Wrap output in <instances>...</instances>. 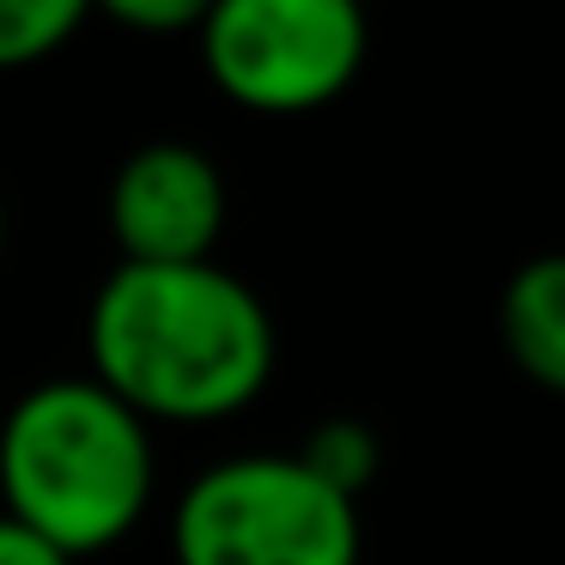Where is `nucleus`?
Masks as SVG:
<instances>
[{"mask_svg": "<svg viewBox=\"0 0 565 565\" xmlns=\"http://www.w3.org/2000/svg\"><path fill=\"white\" fill-rule=\"evenodd\" d=\"M0 565H74V559L62 547H50L38 529H25L19 516L0 511Z\"/></svg>", "mask_w": 565, "mask_h": 565, "instance_id": "nucleus-10", "label": "nucleus"}, {"mask_svg": "<svg viewBox=\"0 0 565 565\" xmlns=\"http://www.w3.org/2000/svg\"><path fill=\"white\" fill-rule=\"evenodd\" d=\"M195 38L237 110L310 116L359 79L371 31L353 0H213Z\"/></svg>", "mask_w": 565, "mask_h": 565, "instance_id": "nucleus-4", "label": "nucleus"}, {"mask_svg": "<svg viewBox=\"0 0 565 565\" xmlns=\"http://www.w3.org/2000/svg\"><path fill=\"white\" fill-rule=\"evenodd\" d=\"M0 511L67 559L104 553L152 504V431L104 383L50 377L0 419Z\"/></svg>", "mask_w": 565, "mask_h": 565, "instance_id": "nucleus-2", "label": "nucleus"}, {"mask_svg": "<svg viewBox=\"0 0 565 565\" xmlns=\"http://www.w3.org/2000/svg\"><path fill=\"white\" fill-rule=\"evenodd\" d=\"M92 383L140 419H232L274 377V317L220 262H116L86 310Z\"/></svg>", "mask_w": 565, "mask_h": 565, "instance_id": "nucleus-1", "label": "nucleus"}, {"mask_svg": "<svg viewBox=\"0 0 565 565\" xmlns=\"http://www.w3.org/2000/svg\"><path fill=\"white\" fill-rule=\"evenodd\" d=\"M104 13L128 31H195L207 0H104Z\"/></svg>", "mask_w": 565, "mask_h": 565, "instance_id": "nucleus-9", "label": "nucleus"}, {"mask_svg": "<svg viewBox=\"0 0 565 565\" xmlns=\"http://www.w3.org/2000/svg\"><path fill=\"white\" fill-rule=\"evenodd\" d=\"M292 456L322 480V487L347 492L353 504H359V492L377 480V462H383L377 431H371L365 419H322V426L305 431V444H298Z\"/></svg>", "mask_w": 565, "mask_h": 565, "instance_id": "nucleus-7", "label": "nucleus"}, {"mask_svg": "<svg viewBox=\"0 0 565 565\" xmlns=\"http://www.w3.org/2000/svg\"><path fill=\"white\" fill-rule=\"evenodd\" d=\"M0 249H7V213H0Z\"/></svg>", "mask_w": 565, "mask_h": 565, "instance_id": "nucleus-11", "label": "nucleus"}, {"mask_svg": "<svg viewBox=\"0 0 565 565\" xmlns=\"http://www.w3.org/2000/svg\"><path fill=\"white\" fill-rule=\"evenodd\" d=\"M104 213L122 262H213L225 232V177L189 140H152L116 164Z\"/></svg>", "mask_w": 565, "mask_h": 565, "instance_id": "nucleus-5", "label": "nucleus"}, {"mask_svg": "<svg viewBox=\"0 0 565 565\" xmlns=\"http://www.w3.org/2000/svg\"><path fill=\"white\" fill-rule=\"evenodd\" d=\"M499 341L535 390H565V262L535 256L499 292Z\"/></svg>", "mask_w": 565, "mask_h": 565, "instance_id": "nucleus-6", "label": "nucleus"}, {"mask_svg": "<svg viewBox=\"0 0 565 565\" xmlns=\"http://www.w3.org/2000/svg\"><path fill=\"white\" fill-rule=\"evenodd\" d=\"M359 504L298 456H225L177 499V565H359Z\"/></svg>", "mask_w": 565, "mask_h": 565, "instance_id": "nucleus-3", "label": "nucleus"}, {"mask_svg": "<svg viewBox=\"0 0 565 565\" xmlns=\"http://www.w3.org/2000/svg\"><path fill=\"white\" fill-rule=\"evenodd\" d=\"M86 25V0H0V74L50 62Z\"/></svg>", "mask_w": 565, "mask_h": 565, "instance_id": "nucleus-8", "label": "nucleus"}]
</instances>
